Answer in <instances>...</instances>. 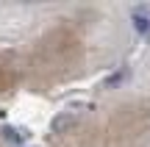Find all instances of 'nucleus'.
<instances>
[]
</instances>
